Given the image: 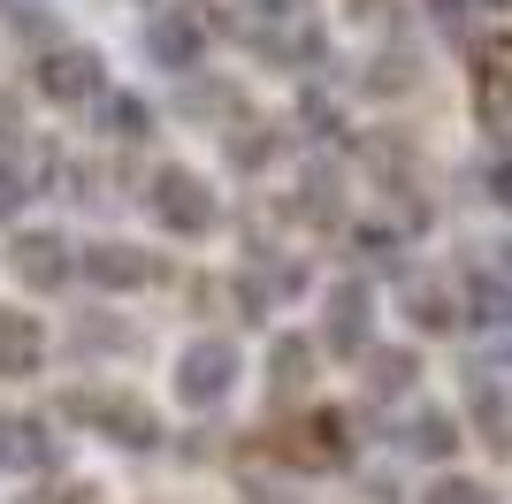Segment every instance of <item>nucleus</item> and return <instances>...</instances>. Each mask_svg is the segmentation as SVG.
I'll return each mask as SVG.
<instances>
[{
  "instance_id": "obj_15",
  "label": "nucleus",
  "mask_w": 512,
  "mask_h": 504,
  "mask_svg": "<svg viewBox=\"0 0 512 504\" xmlns=\"http://www.w3.org/2000/svg\"><path fill=\"white\" fill-rule=\"evenodd\" d=\"M467 321L474 329H512V283L505 275H467Z\"/></svg>"
},
{
  "instance_id": "obj_25",
  "label": "nucleus",
  "mask_w": 512,
  "mask_h": 504,
  "mask_svg": "<svg viewBox=\"0 0 512 504\" xmlns=\"http://www.w3.org/2000/svg\"><path fill=\"white\" fill-rule=\"evenodd\" d=\"M23 504H92V489L85 482H46V489H31Z\"/></svg>"
},
{
  "instance_id": "obj_7",
  "label": "nucleus",
  "mask_w": 512,
  "mask_h": 504,
  "mask_svg": "<svg viewBox=\"0 0 512 504\" xmlns=\"http://www.w3.org/2000/svg\"><path fill=\"white\" fill-rule=\"evenodd\" d=\"M77 268H85V283H100V291H138V283H161V260L138 245H85L77 252Z\"/></svg>"
},
{
  "instance_id": "obj_17",
  "label": "nucleus",
  "mask_w": 512,
  "mask_h": 504,
  "mask_svg": "<svg viewBox=\"0 0 512 504\" xmlns=\"http://www.w3.org/2000/svg\"><path fill=\"white\" fill-rule=\"evenodd\" d=\"M406 314H413V329L444 336L451 321H459V306H451V291H444V283H428V275H413V283H406Z\"/></svg>"
},
{
  "instance_id": "obj_16",
  "label": "nucleus",
  "mask_w": 512,
  "mask_h": 504,
  "mask_svg": "<svg viewBox=\"0 0 512 504\" xmlns=\"http://www.w3.org/2000/svg\"><path fill=\"white\" fill-rule=\"evenodd\" d=\"M291 291H299V268H276V275H268V268H245V275H237V306H245L253 321H268V306L291 298Z\"/></svg>"
},
{
  "instance_id": "obj_3",
  "label": "nucleus",
  "mask_w": 512,
  "mask_h": 504,
  "mask_svg": "<svg viewBox=\"0 0 512 504\" xmlns=\"http://www.w3.org/2000/svg\"><path fill=\"white\" fill-rule=\"evenodd\" d=\"M146 207H153V222L176 230V237H207L214 230V191H207V176H192V168H176V161L153 168Z\"/></svg>"
},
{
  "instance_id": "obj_8",
  "label": "nucleus",
  "mask_w": 512,
  "mask_h": 504,
  "mask_svg": "<svg viewBox=\"0 0 512 504\" xmlns=\"http://www.w3.org/2000/svg\"><path fill=\"white\" fill-rule=\"evenodd\" d=\"M474 107L482 123H512V31L474 46Z\"/></svg>"
},
{
  "instance_id": "obj_18",
  "label": "nucleus",
  "mask_w": 512,
  "mask_h": 504,
  "mask_svg": "<svg viewBox=\"0 0 512 504\" xmlns=\"http://www.w3.org/2000/svg\"><path fill=\"white\" fill-rule=\"evenodd\" d=\"M299 214H306V222H337V214H344L337 168H306V176H299Z\"/></svg>"
},
{
  "instance_id": "obj_10",
  "label": "nucleus",
  "mask_w": 512,
  "mask_h": 504,
  "mask_svg": "<svg viewBox=\"0 0 512 504\" xmlns=\"http://www.w3.org/2000/svg\"><path fill=\"white\" fill-rule=\"evenodd\" d=\"M39 92L46 100H92V92H100V54H92V46H54V54H39Z\"/></svg>"
},
{
  "instance_id": "obj_26",
  "label": "nucleus",
  "mask_w": 512,
  "mask_h": 504,
  "mask_svg": "<svg viewBox=\"0 0 512 504\" xmlns=\"http://www.w3.org/2000/svg\"><path fill=\"white\" fill-rule=\"evenodd\" d=\"M428 16L444 23V31H459V23H467V16H474V0H428Z\"/></svg>"
},
{
  "instance_id": "obj_2",
  "label": "nucleus",
  "mask_w": 512,
  "mask_h": 504,
  "mask_svg": "<svg viewBox=\"0 0 512 504\" xmlns=\"http://www.w3.org/2000/svg\"><path fill=\"white\" fill-rule=\"evenodd\" d=\"M62 413H69V420H85L92 436L123 443V451H153V443H161V420H153V405H146V398H130V390H69Z\"/></svg>"
},
{
  "instance_id": "obj_30",
  "label": "nucleus",
  "mask_w": 512,
  "mask_h": 504,
  "mask_svg": "<svg viewBox=\"0 0 512 504\" xmlns=\"http://www.w3.org/2000/svg\"><path fill=\"white\" fill-rule=\"evenodd\" d=\"M505 252H512V245H505ZM505 275H512V260H505Z\"/></svg>"
},
{
  "instance_id": "obj_14",
  "label": "nucleus",
  "mask_w": 512,
  "mask_h": 504,
  "mask_svg": "<svg viewBox=\"0 0 512 504\" xmlns=\"http://www.w3.org/2000/svg\"><path fill=\"white\" fill-rule=\"evenodd\" d=\"M314 382V344L306 336H276L268 344V398H299Z\"/></svg>"
},
{
  "instance_id": "obj_1",
  "label": "nucleus",
  "mask_w": 512,
  "mask_h": 504,
  "mask_svg": "<svg viewBox=\"0 0 512 504\" xmlns=\"http://www.w3.org/2000/svg\"><path fill=\"white\" fill-rule=\"evenodd\" d=\"M222 31H230V16H222L214 0H176V8H161V16L146 23V62H161V69H199V54H207Z\"/></svg>"
},
{
  "instance_id": "obj_24",
  "label": "nucleus",
  "mask_w": 512,
  "mask_h": 504,
  "mask_svg": "<svg viewBox=\"0 0 512 504\" xmlns=\"http://www.w3.org/2000/svg\"><path fill=\"white\" fill-rule=\"evenodd\" d=\"M23 199H31V176L0 161V222H8V214H23Z\"/></svg>"
},
{
  "instance_id": "obj_11",
  "label": "nucleus",
  "mask_w": 512,
  "mask_h": 504,
  "mask_svg": "<svg viewBox=\"0 0 512 504\" xmlns=\"http://www.w3.org/2000/svg\"><path fill=\"white\" fill-rule=\"evenodd\" d=\"M46 359V321L23 306H0V375H39Z\"/></svg>"
},
{
  "instance_id": "obj_9",
  "label": "nucleus",
  "mask_w": 512,
  "mask_h": 504,
  "mask_svg": "<svg viewBox=\"0 0 512 504\" xmlns=\"http://www.w3.org/2000/svg\"><path fill=\"white\" fill-rule=\"evenodd\" d=\"M291 459L299 466H329V474H337V466H352V420L337 413V405H329V413H306L299 420V436H291Z\"/></svg>"
},
{
  "instance_id": "obj_4",
  "label": "nucleus",
  "mask_w": 512,
  "mask_h": 504,
  "mask_svg": "<svg viewBox=\"0 0 512 504\" xmlns=\"http://www.w3.org/2000/svg\"><path fill=\"white\" fill-rule=\"evenodd\" d=\"M230 382H237V344L230 336H199L192 352L176 359V398L184 405H214Z\"/></svg>"
},
{
  "instance_id": "obj_27",
  "label": "nucleus",
  "mask_w": 512,
  "mask_h": 504,
  "mask_svg": "<svg viewBox=\"0 0 512 504\" xmlns=\"http://www.w3.org/2000/svg\"><path fill=\"white\" fill-rule=\"evenodd\" d=\"M77 344H130V329H107V321H77Z\"/></svg>"
},
{
  "instance_id": "obj_22",
  "label": "nucleus",
  "mask_w": 512,
  "mask_h": 504,
  "mask_svg": "<svg viewBox=\"0 0 512 504\" xmlns=\"http://www.w3.org/2000/svg\"><path fill=\"white\" fill-rule=\"evenodd\" d=\"M107 123L123 130V138H146V130H153V107L130 100V92H115V100H107Z\"/></svg>"
},
{
  "instance_id": "obj_23",
  "label": "nucleus",
  "mask_w": 512,
  "mask_h": 504,
  "mask_svg": "<svg viewBox=\"0 0 512 504\" xmlns=\"http://www.w3.org/2000/svg\"><path fill=\"white\" fill-rule=\"evenodd\" d=\"M421 504H490V489L467 482V474H444V482H428V497H421Z\"/></svg>"
},
{
  "instance_id": "obj_5",
  "label": "nucleus",
  "mask_w": 512,
  "mask_h": 504,
  "mask_svg": "<svg viewBox=\"0 0 512 504\" xmlns=\"http://www.w3.org/2000/svg\"><path fill=\"white\" fill-rule=\"evenodd\" d=\"M69 268H77V252H69V237H54V230H23L16 245H8V275H16L23 291H62Z\"/></svg>"
},
{
  "instance_id": "obj_20",
  "label": "nucleus",
  "mask_w": 512,
  "mask_h": 504,
  "mask_svg": "<svg viewBox=\"0 0 512 504\" xmlns=\"http://www.w3.org/2000/svg\"><path fill=\"white\" fill-rule=\"evenodd\" d=\"M406 443L421 451V459H451V451H459V420H451V413H421L406 428Z\"/></svg>"
},
{
  "instance_id": "obj_6",
  "label": "nucleus",
  "mask_w": 512,
  "mask_h": 504,
  "mask_svg": "<svg viewBox=\"0 0 512 504\" xmlns=\"http://www.w3.org/2000/svg\"><path fill=\"white\" fill-rule=\"evenodd\" d=\"M62 466V436H46V420L0 413V474H54Z\"/></svg>"
},
{
  "instance_id": "obj_28",
  "label": "nucleus",
  "mask_w": 512,
  "mask_h": 504,
  "mask_svg": "<svg viewBox=\"0 0 512 504\" xmlns=\"http://www.w3.org/2000/svg\"><path fill=\"white\" fill-rule=\"evenodd\" d=\"M490 199H497V207H512V153L490 168Z\"/></svg>"
},
{
  "instance_id": "obj_13",
  "label": "nucleus",
  "mask_w": 512,
  "mask_h": 504,
  "mask_svg": "<svg viewBox=\"0 0 512 504\" xmlns=\"http://www.w3.org/2000/svg\"><path fill=\"white\" fill-rule=\"evenodd\" d=\"M176 115H192V123H245V92H237V84H199V77H184Z\"/></svg>"
},
{
  "instance_id": "obj_12",
  "label": "nucleus",
  "mask_w": 512,
  "mask_h": 504,
  "mask_svg": "<svg viewBox=\"0 0 512 504\" xmlns=\"http://www.w3.org/2000/svg\"><path fill=\"white\" fill-rule=\"evenodd\" d=\"M367 283H337L329 291V352L337 359H352V352H367Z\"/></svg>"
},
{
  "instance_id": "obj_29",
  "label": "nucleus",
  "mask_w": 512,
  "mask_h": 504,
  "mask_svg": "<svg viewBox=\"0 0 512 504\" xmlns=\"http://www.w3.org/2000/svg\"><path fill=\"white\" fill-rule=\"evenodd\" d=\"M23 130V107H16V92H0V138H16Z\"/></svg>"
},
{
  "instance_id": "obj_19",
  "label": "nucleus",
  "mask_w": 512,
  "mask_h": 504,
  "mask_svg": "<svg viewBox=\"0 0 512 504\" xmlns=\"http://www.w3.org/2000/svg\"><path fill=\"white\" fill-rule=\"evenodd\" d=\"M413 375H421V359L398 344V352H367V390L375 398H398V390H413Z\"/></svg>"
},
{
  "instance_id": "obj_21",
  "label": "nucleus",
  "mask_w": 512,
  "mask_h": 504,
  "mask_svg": "<svg viewBox=\"0 0 512 504\" xmlns=\"http://www.w3.org/2000/svg\"><path fill=\"white\" fill-rule=\"evenodd\" d=\"M413 77H421V54H413V46H398V54H383V62L367 69V92H406Z\"/></svg>"
}]
</instances>
